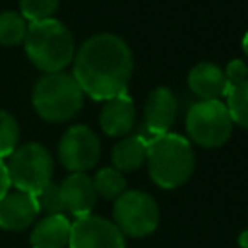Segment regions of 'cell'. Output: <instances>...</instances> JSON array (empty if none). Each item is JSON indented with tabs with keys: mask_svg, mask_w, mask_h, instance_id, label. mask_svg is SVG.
Wrapping results in <instances>:
<instances>
[{
	"mask_svg": "<svg viewBox=\"0 0 248 248\" xmlns=\"http://www.w3.org/2000/svg\"><path fill=\"white\" fill-rule=\"evenodd\" d=\"M74 72L83 95L107 101L126 93L134 72V56L124 39L112 33L89 37L74 56Z\"/></svg>",
	"mask_w": 248,
	"mask_h": 248,
	"instance_id": "obj_1",
	"label": "cell"
},
{
	"mask_svg": "<svg viewBox=\"0 0 248 248\" xmlns=\"http://www.w3.org/2000/svg\"><path fill=\"white\" fill-rule=\"evenodd\" d=\"M145 163L153 182L165 190H172L188 182L192 176L196 153L184 136L167 132L149 140Z\"/></svg>",
	"mask_w": 248,
	"mask_h": 248,
	"instance_id": "obj_2",
	"label": "cell"
},
{
	"mask_svg": "<svg viewBox=\"0 0 248 248\" xmlns=\"http://www.w3.org/2000/svg\"><path fill=\"white\" fill-rule=\"evenodd\" d=\"M23 46L31 64L45 74L62 72L76 56L70 29L54 17L29 23Z\"/></svg>",
	"mask_w": 248,
	"mask_h": 248,
	"instance_id": "obj_3",
	"label": "cell"
},
{
	"mask_svg": "<svg viewBox=\"0 0 248 248\" xmlns=\"http://www.w3.org/2000/svg\"><path fill=\"white\" fill-rule=\"evenodd\" d=\"M83 91L66 72L45 74L33 89V108L46 122H66L83 107Z\"/></svg>",
	"mask_w": 248,
	"mask_h": 248,
	"instance_id": "obj_4",
	"label": "cell"
},
{
	"mask_svg": "<svg viewBox=\"0 0 248 248\" xmlns=\"http://www.w3.org/2000/svg\"><path fill=\"white\" fill-rule=\"evenodd\" d=\"M10 182L27 194L37 196L50 180L54 172V161L50 151L37 141L16 147L6 163Z\"/></svg>",
	"mask_w": 248,
	"mask_h": 248,
	"instance_id": "obj_5",
	"label": "cell"
},
{
	"mask_svg": "<svg viewBox=\"0 0 248 248\" xmlns=\"http://www.w3.org/2000/svg\"><path fill=\"white\" fill-rule=\"evenodd\" d=\"M186 132L202 147H219L232 134V118L223 101H196L186 112Z\"/></svg>",
	"mask_w": 248,
	"mask_h": 248,
	"instance_id": "obj_6",
	"label": "cell"
},
{
	"mask_svg": "<svg viewBox=\"0 0 248 248\" xmlns=\"http://www.w3.org/2000/svg\"><path fill=\"white\" fill-rule=\"evenodd\" d=\"M114 225L124 236L141 238L151 234L159 225L157 202L140 190H128L114 200Z\"/></svg>",
	"mask_w": 248,
	"mask_h": 248,
	"instance_id": "obj_7",
	"label": "cell"
},
{
	"mask_svg": "<svg viewBox=\"0 0 248 248\" xmlns=\"http://www.w3.org/2000/svg\"><path fill=\"white\" fill-rule=\"evenodd\" d=\"M101 157V141L97 134L85 126L76 124L64 132L58 143V159L64 169L72 172H85Z\"/></svg>",
	"mask_w": 248,
	"mask_h": 248,
	"instance_id": "obj_8",
	"label": "cell"
},
{
	"mask_svg": "<svg viewBox=\"0 0 248 248\" xmlns=\"http://www.w3.org/2000/svg\"><path fill=\"white\" fill-rule=\"evenodd\" d=\"M70 248H126L124 234L120 229L99 215H83L72 223L70 229Z\"/></svg>",
	"mask_w": 248,
	"mask_h": 248,
	"instance_id": "obj_9",
	"label": "cell"
},
{
	"mask_svg": "<svg viewBox=\"0 0 248 248\" xmlns=\"http://www.w3.org/2000/svg\"><path fill=\"white\" fill-rule=\"evenodd\" d=\"M178 112V103L169 87H155L143 107V126L155 138L167 134L174 124Z\"/></svg>",
	"mask_w": 248,
	"mask_h": 248,
	"instance_id": "obj_10",
	"label": "cell"
},
{
	"mask_svg": "<svg viewBox=\"0 0 248 248\" xmlns=\"http://www.w3.org/2000/svg\"><path fill=\"white\" fill-rule=\"evenodd\" d=\"M37 215L39 205L33 194L16 190L0 200V229L4 231H23L35 223Z\"/></svg>",
	"mask_w": 248,
	"mask_h": 248,
	"instance_id": "obj_11",
	"label": "cell"
},
{
	"mask_svg": "<svg viewBox=\"0 0 248 248\" xmlns=\"http://www.w3.org/2000/svg\"><path fill=\"white\" fill-rule=\"evenodd\" d=\"M99 124H101V130L107 136H112V138L128 136L136 126V105H134V101L126 93L116 95L112 99H107L103 108H101Z\"/></svg>",
	"mask_w": 248,
	"mask_h": 248,
	"instance_id": "obj_12",
	"label": "cell"
},
{
	"mask_svg": "<svg viewBox=\"0 0 248 248\" xmlns=\"http://www.w3.org/2000/svg\"><path fill=\"white\" fill-rule=\"evenodd\" d=\"M58 186H60L64 211H70L76 217H83L91 213L97 202V194L93 188V180L85 172H72Z\"/></svg>",
	"mask_w": 248,
	"mask_h": 248,
	"instance_id": "obj_13",
	"label": "cell"
},
{
	"mask_svg": "<svg viewBox=\"0 0 248 248\" xmlns=\"http://www.w3.org/2000/svg\"><path fill=\"white\" fill-rule=\"evenodd\" d=\"M188 87L200 101H219L229 91L225 72L213 62H200L188 74Z\"/></svg>",
	"mask_w": 248,
	"mask_h": 248,
	"instance_id": "obj_14",
	"label": "cell"
},
{
	"mask_svg": "<svg viewBox=\"0 0 248 248\" xmlns=\"http://www.w3.org/2000/svg\"><path fill=\"white\" fill-rule=\"evenodd\" d=\"M72 223L64 213L46 215L35 223L31 231V248H66L70 240Z\"/></svg>",
	"mask_w": 248,
	"mask_h": 248,
	"instance_id": "obj_15",
	"label": "cell"
},
{
	"mask_svg": "<svg viewBox=\"0 0 248 248\" xmlns=\"http://www.w3.org/2000/svg\"><path fill=\"white\" fill-rule=\"evenodd\" d=\"M149 141L143 136H124L112 147V165L120 172H130L140 169L147 161Z\"/></svg>",
	"mask_w": 248,
	"mask_h": 248,
	"instance_id": "obj_16",
	"label": "cell"
},
{
	"mask_svg": "<svg viewBox=\"0 0 248 248\" xmlns=\"http://www.w3.org/2000/svg\"><path fill=\"white\" fill-rule=\"evenodd\" d=\"M91 180H93L95 194L105 198V200H116L126 192V178L114 167L101 169L95 174V178H91Z\"/></svg>",
	"mask_w": 248,
	"mask_h": 248,
	"instance_id": "obj_17",
	"label": "cell"
},
{
	"mask_svg": "<svg viewBox=\"0 0 248 248\" xmlns=\"http://www.w3.org/2000/svg\"><path fill=\"white\" fill-rule=\"evenodd\" d=\"M29 23L17 12H2L0 14V45L16 46L25 41Z\"/></svg>",
	"mask_w": 248,
	"mask_h": 248,
	"instance_id": "obj_18",
	"label": "cell"
},
{
	"mask_svg": "<svg viewBox=\"0 0 248 248\" xmlns=\"http://www.w3.org/2000/svg\"><path fill=\"white\" fill-rule=\"evenodd\" d=\"M227 108L232 118V124H238L248 130V79L238 85H232L227 91Z\"/></svg>",
	"mask_w": 248,
	"mask_h": 248,
	"instance_id": "obj_19",
	"label": "cell"
},
{
	"mask_svg": "<svg viewBox=\"0 0 248 248\" xmlns=\"http://www.w3.org/2000/svg\"><path fill=\"white\" fill-rule=\"evenodd\" d=\"M17 141H19V126L16 118L10 112L0 110V159L12 155L17 147Z\"/></svg>",
	"mask_w": 248,
	"mask_h": 248,
	"instance_id": "obj_20",
	"label": "cell"
},
{
	"mask_svg": "<svg viewBox=\"0 0 248 248\" xmlns=\"http://www.w3.org/2000/svg\"><path fill=\"white\" fill-rule=\"evenodd\" d=\"M60 0H19L21 16L27 23L50 19L58 10Z\"/></svg>",
	"mask_w": 248,
	"mask_h": 248,
	"instance_id": "obj_21",
	"label": "cell"
},
{
	"mask_svg": "<svg viewBox=\"0 0 248 248\" xmlns=\"http://www.w3.org/2000/svg\"><path fill=\"white\" fill-rule=\"evenodd\" d=\"M37 205L39 211H45L46 215H56V213H64V203H62V196H60V186L56 182H48L37 196Z\"/></svg>",
	"mask_w": 248,
	"mask_h": 248,
	"instance_id": "obj_22",
	"label": "cell"
},
{
	"mask_svg": "<svg viewBox=\"0 0 248 248\" xmlns=\"http://www.w3.org/2000/svg\"><path fill=\"white\" fill-rule=\"evenodd\" d=\"M223 72H225V78L229 81V89L232 85H238L244 79H248V66L244 64V60H238V58L236 60H231Z\"/></svg>",
	"mask_w": 248,
	"mask_h": 248,
	"instance_id": "obj_23",
	"label": "cell"
},
{
	"mask_svg": "<svg viewBox=\"0 0 248 248\" xmlns=\"http://www.w3.org/2000/svg\"><path fill=\"white\" fill-rule=\"evenodd\" d=\"M10 186H12V182L8 176V167H6L4 159H0V200L10 192Z\"/></svg>",
	"mask_w": 248,
	"mask_h": 248,
	"instance_id": "obj_24",
	"label": "cell"
},
{
	"mask_svg": "<svg viewBox=\"0 0 248 248\" xmlns=\"http://www.w3.org/2000/svg\"><path fill=\"white\" fill-rule=\"evenodd\" d=\"M238 242H240V248H248V229L240 232V236H238Z\"/></svg>",
	"mask_w": 248,
	"mask_h": 248,
	"instance_id": "obj_25",
	"label": "cell"
},
{
	"mask_svg": "<svg viewBox=\"0 0 248 248\" xmlns=\"http://www.w3.org/2000/svg\"><path fill=\"white\" fill-rule=\"evenodd\" d=\"M242 50H244V52L248 54V33H246V35L242 37Z\"/></svg>",
	"mask_w": 248,
	"mask_h": 248,
	"instance_id": "obj_26",
	"label": "cell"
}]
</instances>
